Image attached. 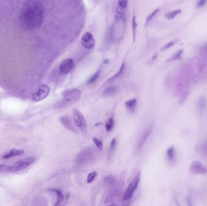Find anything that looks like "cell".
Instances as JSON below:
<instances>
[{"instance_id": "cell-10", "label": "cell", "mask_w": 207, "mask_h": 206, "mask_svg": "<svg viewBox=\"0 0 207 206\" xmlns=\"http://www.w3.org/2000/svg\"><path fill=\"white\" fill-rule=\"evenodd\" d=\"M60 120L64 128L73 133H78V131L75 128L72 122L71 118L69 116H62L60 118Z\"/></svg>"}, {"instance_id": "cell-23", "label": "cell", "mask_w": 207, "mask_h": 206, "mask_svg": "<svg viewBox=\"0 0 207 206\" xmlns=\"http://www.w3.org/2000/svg\"><path fill=\"white\" fill-rule=\"evenodd\" d=\"M124 66H125V63H124L122 64V65H121V68H120V70H119V72H117V74H116L115 76H113V77H111V78H110L109 79H108V81H107V82H110V81H113V80H115V79H116V78H117L122 73V72H123V71H124Z\"/></svg>"}, {"instance_id": "cell-20", "label": "cell", "mask_w": 207, "mask_h": 206, "mask_svg": "<svg viewBox=\"0 0 207 206\" xmlns=\"http://www.w3.org/2000/svg\"><path fill=\"white\" fill-rule=\"evenodd\" d=\"M113 126H114V119L112 117H111L106 123V125H105L106 129L107 132H110L112 130Z\"/></svg>"}, {"instance_id": "cell-3", "label": "cell", "mask_w": 207, "mask_h": 206, "mask_svg": "<svg viewBox=\"0 0 207 206\" xmlns=\"http://www.w3.org/2000/svg\"><path fill=\"white\" fill-rule=\"evenodd\" d=\"M96 151L92 148H87L78 154L75 159V164L78 167L84 166L93 160L96 157Z\"/></svg>"}, {"instance_id": "cell-24", "label": "cell", "mask_w": 207, "mask_h": 206, "mask_svg": "<svg viewBox=\"0 0 207 206\" xmlns=\"http://www.w3.org/2000/svg\"><path fill=\"white\" fill-rule=\"evenodd\" d=\"M93 141L94 142V143L95 144L96 146L97 147V148L99 149V150H102L103 148V143L102 142L101 140H100L98 138L96 137H93Z\"/></svg>"}, {"instance_id": "cell-34", "label": "cell", "mask_w": 207, "mask_h": 206, "mask_svg": "<svg viewBox=\"0 0 207 206\" xmlns=\"http://www.w3.org/2000/svg\"><path fill=\"white\" fill-rule=\"evenodd\" d=\"M173 44H174V43H173V42H170V43H169L167 44L166 45H164V46H163V47L162 48V49H163V50H166V49H168V48H169L170 47H171V46H173Z\"/></svg>"}, {"instance_id": "cell-17", "label": "cell", "mask_w": 207, "mask_h": 206, "mask_svg": "<svg viewBox=\"0 0 207 206\" xmlns=\"http://www.w3.org/2000/svg\"><path fill=\"white\" fill-rule=\"evenodd\" d=\"M117 91H118V89H117V87H116V86L109 87L104 90L103 96H106V97H108V96L115 95V94L117 93Z\"/></svg>"}, {"instance_id": "cell-27", "label": "cell", "mask_w": 207, "mask_h": 206, "mask_svg": "<svg viewBox=\"0 0 207 206\" xmlns=\"http://www.w3.org/2000/svg\"><path fill=\"white\" fill-rule=\"evenodd\" d=\"M137 27V24L136 23L135 16H134L132 19V27H133V39L134 41H135L136 32V28Z\"/></svg>"}, {"instance_id": "cell-28", "label": "cell", "mask_w": 207, "mask_h": 206, "mask_svg": "<svg viewBox=\"0 0 207 206\" xmlns=\"http://www.w3.org/2000/svg\"><path fill=\"white\" fill-rule=\"evenodd\" d=\"M116 144H117V142L115 138H114L111 140V142L110 143V148H109V154H111L113 153L114 149L116 148Z\"/></svg>"}, {"instance_id": "cell-25", "label": "cell", "mask_w": 207, "mask_h": 206, "mask_svg": "<svg viewBox=\"0 0 207 206\" xmlns=\"http://www.w3.org/2000/svg\"><path fill=\"white\" fill-rule=\"evenodd\" d=\"M99 74H100V71H98V72H96L91 78L90 79L88 80L87 81V83H89V84H91V83H93L94 82H95L98 79L99 76Z\"/></svg>"}, {"instance_id": "cell-7", "label": "cell", "mask_w": 207, "mask_h": 206, "mask_svg": "<svg viewBox=\"0 0 207 206\" xmlns=\"http://www.w3.org/2000/svg\"><path fill=\"white\" fill-rule=\"evenodd\" d=\"M50 93V88L46 85H41L32 95V99L35 102H39L45 99Z\"/></svg>"}, {"instance_id": "cell-31", "label": "cell", "mask_w": 207, "mask_h": 206, "mask_svg": "<svg viewBox=\"0 0 207 206\" xmlns=\"http://www.w3.org/2000/svg\"><path fill=\"white\" fill-rule=\"evenodd\" d=\"M9 166L4 164H0V172H4L8 171Z\"/></svg>"}, {"instance_id": "cell-14", "label": "cell", "mask_w": 207, "mask_h": 206, "mask_svg": "<svg viewBox=\"0 0 207 206\" xmlns=\"http://www.w3.org/2000/svg\"><path fill=\"white\" fill-rule=\"evenodd\" d=\"M49 190L51 192H53L56 195V203L55 204V205H58L59 204L61 203L64 199V197L63 194L62 193V192L56 188H49Z\"/></svg>"}, {"instance_id": "cell-29", "label": "cell", "mask_w": 207, "mask_h": 206, "mask_svg": "<svg viewBox=\"0 0 207 206\" xmlns=\"http://www.w3.org/2000/svg\"><path fill=\"white\" fill-rule=\"evenodd\" d=\"M158 11H159V9H156L155 10H154L153 11V12L150 15H148V17L147 18V19H146V25L150 21V20L152 19V18L155 16V15L158 12Z\"/></svg>"}, {"instance_id": "cell-12", "label": "cell", "mask_w": 207, "mask_h": 206, "mask_svg": "<svg viewBox=\"0 0 207 206\" xmlns=\"http://www.w3.org/2000/svg\"><path fill=\"white\" fill-rule=\"evenodd\" d=\"M190 170L192 173L198 174H205L207 172V168L199 161H194L191 164Z\"/></svg>"}, {"instance_id": "cell-15", "label": "cell", "mask_w": 207, "mask_h": 206, "mask_svg": "<svg viewBox=\"0 0 207 206\" xmlns=\"http://www.w3.org/2000/svg\"><path fill=\"white\" fill-rule=\"evenodd\" d=\"M167 157L169 162L173 163L176 159V150L174 146L170 147L167 151Z\"/></svg>"}, {"instance_id": "cell-9", "label": "cell", "mask_w": 207, "mask_h": 206, "mask_svg": "<svg viewBox=\"0 0 207 206\" xmlns=\"http://www.w3.org/2000/svg\"><path fill=\"white\" fill-rule=\"evenodd\" d=\"M81 44L85 48L87 49H91L95 45V38L90 33L86 32L82 37Z\"/></svg>"}, {"instance_id": "cell-18", "label": "cell", "mask_w": 207, "mask_h": 206, "mask_svg": "<svg viewBox=\"0 0 207 206\" xmlns=\"http://www.w3.org/2000/svg\"><path fill=\"white\" fill-rule=\"evenodd\" d=\"M206 103H207L206 98L204 96L200 97L199 99L198 102V108L199 110L203 111L206 106Z\"/></svg>"}, {"instance_id": "cell-11", "label": "cell", "mask_w": 207, "mask_h": 206, "mask_svg": "<svg viewBox=\"0 0 207 206\" xmlns=\"http://www.w3.org/2000/svg\"><path fill=\"white\" fill-rule=\"evenodd\" d=\"M74 67V63L71 59H67L63 61L60 65V71L64 74L71 72Z\"/></svg>"}, {"instance_id": "cell-2", "label": "cell", "mask_w": 207, "mask_h": 206, "mask_svg": "<svg viewBox=\"0 0 207 206\" xmlns=\"http://www.w3.org/2000/svg\"><path fill=\"white\" fill-rule=\"evenodd\" d=\"M81 95V91L78 88L66 91L64 94L63 98L54 104V109H63L72 105L80 99Z\"/></svg>"}, {"instance_id": "cell-8", "label": "cell", "mask_w": 207, "mask_h": 206, "mask_svg": "<svg viewBox=\"0 0 207 206\" xmlns=\"http://www.w3.org/2000/svg\"><path fill=\"white\" fill-rule=\"evenodd\" d=\"M152 131H153V126H149L147 128H146L139 135L136 143V149L138 151L142 149L144 144L146 143L148 138L152 134Z\"/></svg>"}, {"instance_id": "cell-33", "label": "cell", "mask_w": 207, "mask_h": 206, "mask_svg": "<svg viewBox=\"0 0 207 206\" xmlns=\"http://www.w3.org/2000/svg\"><path fill=\"white\" fill-rule=\"evenodd\" d=\"M207 0H199L198 3V8H202V6H204L205 3H206Z\"/></svg>"}, {"instance_id": "cell-13", "label": "cell", "mask_w": 207, "mask_h": 206, "mask_svg": "<svg viewBox=\"0 0 207 206\" xmlns=\"http://www.w3.org/2000/svg\"><path fill=\"white\" fill-rule=\"evenodd\" d=\"M24 153V151L21 150V149H12L10 152L3 156V158L4 159H9L11 158L12 157H16V156H19Z\"/></svg>"}, {"instance_id": "cell-5", "label": "cell", "mask_w": 207, "mask_h": 206, "mask_svg": "<svg viewBox=\"0 0 207 206\" xmlns=\"http://www.w3.org/2000/svg\"><path fill=\"white\" fill-rule=\"evenodd\" d=\"M141 179V172H139L136 175L134 179L132 181V182L128 185V188H127L124 194L123 199L125 201H127L133 197L136 189L138 187V185L139 184V181Z\"/></svg>"}, {"instance_id": "cell-26", "label": "cell", "mask_w": 207, "mask_h": 206, "mask_svg": "<svg viewBox=\"0 0 207 206\" xmlns=\"http://www.w3.org/2000/svg\"><path fill=\"white\" fill-rule=\"evenodd\" d=\"M96 176H97V172H92L90 173L87 176V183H91L94 179H95Z\"/></svg>"}, {"instance_id": "cell-32", "label": "cell", "mask_w": 207, "mask_h": 206, "mask_svg": "<svg viewBox=\"0 0 207 206\" xmlns=\"http://www.w3.org/2000/svg\"><path fill=\"white\" fill-rule=\"evenodd\" d=\"M182 52H183L182 50L179 51L177 53L175 54V55L171 59V60H174V59H180V58H181V54L182 53Z\"/></svg>"}, {"instance_id": "cell-30", "label": "cell", "mask_w": 207, "mask_h": 206, "mask_svg": "<svg viewBox=\"0 0 207 206\" xmlns=\"http://www.w3.org/2000/svg\"><path fill=\"white\" fill-rule=\"evenodd\" d=\"M128 4L127 0H119V6L122 9L126 8Z\"/></svg>"}, {"instance_id": "cell-6", "label": "cell", "mask_w": 207, "mask_h": 206, "mask_svg": "<svg viewBox=\"0 0 207 206\" xmlns=\"http://www.w3.org/2000/svg\"><path fill=\"white\" fill-rule=\"evenodd\" d=\"M72 114L75 125L82 132H85L87 127V122L82 113L77 109H74L72 111Z\"/></svg>"}, {"instance_id": "cell-19", "label": "cell", "mask_w": 207, "mask_h": 206, "mask_svg": "<svg viewBox=\"0 0 207 206\" xmlns=\"http://www.w3.org/2000/svg\"><path fill=\"white\" fill-rule=\"evenodd\" d=\"M200 152L204 157H207V140L203 142L199 146Z\"/></svg>"}, {"instance_id": "cell-22", "label": "cell", "mask_w": 207, "mask_h": 206, "mask_svg": "<svg viewBox=\"0 0 207 206\" xmlns=\"http://www.w3.org/2000/svg\"><path fill=\"white\" fill-rule=\"evenodd\" d=\"M181 12H182V10H174V11H172L171 12H170L169 13L167 14L166 15V17L168 18V19H171L176 17L178 15H179Z\"/></svg>"}, {"instance_id": "cell-21", "label": "cell", "mask_w": 207, "mask_h": 206, "mask_svg": "<svg viewBox=\"0 0 207 206\" xmlns=\"http://www.w3.org/2000/svg\"><path fill=\"white\" fill-rule=\"evenodd\" d=\"M104 181L106 184L111 186V185H113L115 183V182L116 181V178L112 175H108V176H107L104 178Z\"/></svg>"}, {"instance_id": "cell-4", "label": "cell", "mask_w": 207, "mask_h": 206, "mask_svg": "<svg viewBox=\"0 0 207 206\" xmlns=\"http://www.w3.org/2000/svg\"><path fill=\"white\" fill-rule=\"evenodd\" d=\"M35 161V158L34 157H26L25 158L16 161L12 165L9 166L8 172H15L20 170H23L30 165H31Z\"/></svg>"}, {"instance_id": "cell-16", "label": "cell", "mask_w": 207, "mask_h": 206, "mask_svg": "<svg viewBox=\"0 0 207 206\" xmlns=\"http://www.w3.org/2000/svg\"><path fill=\"white\" fill-rule=\"evenodd\" d=\"M126 107L127 109L131 113H133L135 111L136 108L137 106V100L136 99H132L127 100L126 103Z\"/></svg>"}, {"instance_id": "cell-1", "label": "cell", "mask_w": 207, "mask_h": 206, "mask_svg": "<svg viewBox=\"0 0 207 206\" xmlns=\"http://www.w3.org/2000/svg\"><path fill=\"white\" fill-rule=\"evenodd\" d=\"M44 17L43 6L37 3H29L21 12L19 21L20 26L25 30H31L39 27Z\"/></svg>"}]
</instances>
